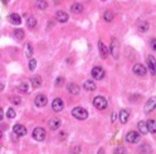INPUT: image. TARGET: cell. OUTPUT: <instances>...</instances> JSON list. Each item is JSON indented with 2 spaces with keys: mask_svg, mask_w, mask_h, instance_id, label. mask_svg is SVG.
Wrapping results in <instances>:
<instances>
[{
  "mask_svg": "<svg viewBox=\"0 0 156 154\" xmlns=\"http://www.w3.org/2000/svg\"><path fill=\"white\" fill-rule=\"evenodd\" d=\"M35 5H37V8L41 9V10H45L48 8V3L45 0H35Z\"/></svg>",
  "mask_w": 156,
  "mask_h": 154,
  "instance_id": "24",
  "label": "cell"
},
{
  "mask_svg": "<svg viewBox=\"0 0 156 154\" xmlns=\"http://www.w3.org/2000/svg\"><path fill=\"white\" fill-rule=\"evenodd\" d=\"M137 128H139V132H140L141 134H147V133H149L147 127H146V123H145V122H139Z\"/></svg>",
  "mask_w": 156,
  "mask_h": 154,
  "instance_id": "23",
  "label": "cell"
},
{
  "mask_svg": "<svg viewBox=\"0 0 156 154\" xmlns=\"http://www.w3.org/2000/svg\"><path fill=\"white\" fill-rule=\"evenodd\" d=\"M2 2H3L4 4H8V0H2Z\"/></svg>",
  "mask_w": 156,
  "mask_h": 154,
  "instance_id": "42",
  "label": "cell"
},
{
  "mask_svg": "<svg viewBox=\"0 0 156 154\" xmlns=\"http://www.w3.org/2000/svg\"><path fill=\"white\" fill-rule=\"evenodd\" d=\"M48 126H49V128L52 130H57V129H59L61 126H62V122L59 118H52L49 120V123H48Z\"/></svg>",
  "mask_w": 156,
  "mask_h": 154,
  "instance_id": "9",
  "label": "cell"
},
{
  "mask_svg": "<svg viewBox=\"0 0 156 154\" xmlns=\"http://www.w3.org/2000/svg\"><path fill=\"white\" fill-rule=\"evenodd\" d=\"M71 12L74 13V14H80V13H82V12H83V5L80 4V3H74V4H72V6H71Z\"/></svg>",
  "mask_w": 156,
  "mask_h": 154,
  "instance_id": "16",
  "label": "cell"
},
{
  "mask_svg": "<svg viewBox=\"0 0 156 154\" xmlns=\"http://www.w3.org/2000/svg\"><path fill=\"white\" fill-rule=\"evenodd\" d=\"M115 154H127V150H126L125 148H122V147H120V148H117L115 150Z\"/></svg>",
  "mask_w": 156,
  "mask_h": 154,
  "instance_id": "33",
  "label": "cell"
},
{
  "mask_svg": "<svg viewBox=\"0 0 156 154\" xmlns=\"http://www.w3.org/2000/svg\"><path fill=\"white\" fill-rule=\"evenodd\" d=\"M132 72H133L136 75H139V76H145V75H146V72H147V69H146L145 65H142V64H135L133 68H132Z\"/></svg>",
  "mask_w": 156,
  "mask_h": 154,
  "instance_id": "8",
  "label": "cell"
},
{
  "mask_svg": "<svg viewBox=\"0 0 156 154\" xmlns=\"http://www.w3.org/2000/svg\"><path fill=\"white\" fill-rule=\"evenodd\" d=\"M140 139H141V137H140V133L135 132V130L129 132L127 134H126V140H127L129 143H131V144L139 143V142H140Z\"/></svg>",
  "mask_w": 156,
  "mask_h": 154,
  "instance_id": "5",
  "label": "cell"
},
{
  "mask_svg": "<svg viewBox=\"0 0 156 154\" xmlns=\"http://www.w3.org/2000/svg\"><path fill=\"white\" fill-rule=\"evenodd\" d=\"M55 18H57V20L59 22V23H67L68 22V14L66 13V12H63V10H59L57 13V15H55Z\"/></svg>",
  "mask_w": 156,
  "mask_h": 154,
  "instance_id": "13",
  "label": "cell"
},
{
  "mask_svg": "<svg viewBox=\"0 0 156 154\" xmlns=\"http://www.w3.org/2000/svg\"><path fill=\"white\" fill-rule=\"evenodd\" d=\"M32 85H33V88H39V86L42 85V76L34 75L32 78Z\"/></svg>",
  "mask_w": 156,
  "mask_h": 154,
  "instance_id": "20",
  "label": "cell"
},
{
  "mask_svg": "<svg viewBox=\"0 0 156 154\" xmlns=\"http://www.w3.org/2000/svg\"><path fill=\"white\" fill-rule=\"evenodd\" d=\"M37 66V60L35 59H30V62H29V70H34Z\"/></svg>",
  "mask_w": 156,
  "mask_h": 154,
  "instance_id": "32",
  "label": "cell"
},
{
  "mask_svg": "<svg viewBox=\"0 0 156 154\" xmlns=\"http://www.w3.org/2000/svg\"><path fill=\"white\" fill-rule=\"evenodd\" d=\"M155 98H150L149 100H147V103H146V105H145V112L146 113H150V112H152L154 110V108H155Z\"/></svg>",
  "mask_w": 156,
  "mask_h": 154,
  "instance_id": "14",
  "label": "cell"
},
{
  "mask_svg": "<svg viewBox=\"0 0 156 154\" xmlns=\"http://www.w3.org/2000/svg\"><path fill=\"white\" fill-rule=\"evenodd\" d=\"M68 92H69L71 94L77 95L78 93H80V86H78L76 83H69L68 84Z\"/></svg>",
  "mask_w": 156,
  "mask_h": 154,
  "instance_id": "18",
  "label": "cell"
},
{
  "mask_svg": "<svg viewBox=\"0 0 156 154\" xmlns=\"http://www.w3.org/2000/svg\"><path fill=\"white\" fill-rule=\"evenodd\" d=\"M19 90H20V92H24V93H27L29 89H28V83H22L20 85H19Z\"/></svg>",
  "mask_w": 156,
  "mask_h": 154,
  "instance_id": "31",
  "label": "cell"
},
{
  "mask_svg": "<svg viewBox=\"0 0 156 154\" xmlns=\"http://www.w3.org/2000/svg\"><path fill=\"white\" fill-rule=\"evenodd\" d=\"M72 115L78 120H84V119L88 118V112H87L86 109H83V108H81V107H76L72 110Z\"/></svg>",
  "mask_w": 156,
  "mask_h": 154,
  "instance_id": "1",
  "label": "cell"
},
{
  "mask_svg": "<svg viewBox=\"0 0 156 154\" xmlns=\"http://www.w3.org/2000/svg\"><path fill=\"white\" fill-rule=\"evenodd\" d=\"M4 118V112H3V109L2 108H0V120H2Z\"/></svg>",
  "mask_w": 156,
  "mask_h": 154,
  "instance_id": "39",
  "label": "cell"
},
{
  "mask_svg": "<svg viewBox=\"0 0 156 154\" xmlns=\"http://www.w3.org/2000/svg\"><path fill=\"white\" fill-rule=\"evenodd\" d=\"M14 38H16V40H22L24 38V32L22 29H16V30H14Z\"/></svg>",
  "mask_w": 156,
  "mask_h": 154,
  "instance_id": "26",
  "label": "cell"
},
{
  "mask_svg": "<svg viewBox=\"0 0 156 154\" xmlns=\"http://www.w3.org/2000/svg\"><path fill=\"white\" fill-rule=\"evenodd\" d=\"M97 154H105V149L103 148H100V150H98V153Z\"/></svg>",
  "mask_w": 156,
  "mask_h": 154,
  "instance_id": "40",
  "label": "cell"
},
{
  "mask_svg": "<svg viewBox=\"0 0 156 154\" xmlns=\"http://www.w3.org/2000/svg\"><path fill=\"white\" fill-rule=\"evenodd\" d=\"M139 29L141 32H146L149 29V24L147 23H139Z\"/></svg>",
  "mask_w": 156,
  "mask_h": 154,
  "instance_id": "30",
  "label": "cell"
},
{
  "mask_svg": "<svg viewBox=\"0 0 156 154\" xmlns=\"http://www.w3.org/2000/svg\"><path fill=\"white\" fill-rule=\"evenodd\" d=\"M15 110L13 109V108H9L8 109V112H6V117L8 118H10V119H13V118H15Z\"/></svg>",
  "mask_w": 156,
  "mask_h": 154,
  "instance_id": "29",
  "label": "cell"
},
{
  "mask_svg": "<svg viewBox=\"0 0 156 154\" xmlns=\"http://www.w3.org/2000/svg\"><path fill=\"white\" fill-rule=\"evenodd\" d=\"M108 50L111 52V54H112V56L115 58V59H119V56H120V43H119V40L112 38L111 46L108 48Z\"/></svg>",
  "mask_w": 156,
  "mask_h": 154,
  "instance_id": "2",
  "label": "cell"
},
{
  "mask_svg": "<svg viewBox=\"0 0 156 154\" xmlns=\"http://www.w3.org/2000/svg\"><path fill=\"white\" fill-rule=\"evenodd\" d=\"M27 25H28L29 28H34V26L37 25V19H35L34 16H29L28 20H27Z\"/></svg>",
  "mask_w": 156,
  "mask_h": 154,
  "instance_id": "28",
  "label": "cell"
},
{
  "mask_svg": "<svg viewBox=\"0 0 156 154\" xmlns=\"http://www.w3.org/2000/svg\"><path fill=\"white\" fill-rule=\"evenodd\" d=\"M45 137H47V133H45V130L43 129V128H35L34 130H33V138L35 139V140H38V142H43L44 139H45Z\"/></svg>",
  "mask_w": 156,
  "mask_h": 154,
  "instance_id": "4",
  "label": "cell"
},
{
  "mask_svg": "<svg viewBox=\"0 0 156 154\" xmlns=\"http://www.w3.org/2000/svg\"><path fill=\"white\" fill-rule=\"evenodd\" d=\"M129 118H130V113H129V110H125V109H122L121 112H120V120H121V123H127V120H129Z\"/></svg>",
  "mask_w": 156,
  "mask_h": 154,
  "instance_id": "19",
  "label": "cell"
},
{
  "mask_svg": "<svg viewBox=\"0 0 156 154\" xmlns=\"http://www.w3.org/2000/svg\"><path fill=\"white\" fill-rule=\"evenodd\" d=\"M62 82H63V78H58L57 82H55V85H57V86H59V85L62 84Z\"/></svg>",
  "mask_w": 156,
  "mask_h": 154,
  "instance_id": "36",
  "label": "cell"
},
{
  "mask_svg": "<svg viewBox=\"0 0 156 154\" xmlns=\"http://www.w3.org/2000/svg\"><path fill=\"white\" fill-rule=\"evenodd\" d=\"M146 127H147V130L150 133H154L155 134V132H156V123H155V120L150 119L149 122H146Z\"/></svg>",
  "mask_w": 156,
  "mask_h": 154,
  "instance_id": "22",
  "label": "cell"
},
{
  "mask_svg": "<svg viewBox=\"0 0 156 154\" xmlns=\"http://www.w3.org/2000/svg\"><path fill=\"white\" fill-rule=\"evenodd\" d=\"M47 103H48V99H47V97L44 94H38L35 97V99H34V104H35V107H38V108L45 107Z\"/></svg>",
  "mask_w": 156,
  "mask_h": 154,
  "instance_id": "6",
  "label": "cell"
},
{
  "mask_svg": "<svg viewBox=\"0 0 156 154\" xmlns=\"http://www.w3.org/2000/svg\"><path fill=\"white\" fill-rule=\"evenodd\" d=\"M80 147H73V149H72V154H78L80 153Z\"/></svg>",
  "mask_w": 156,
  "mask_h": 154,
  "instance_id": "35",
  "label": "cell"
},
{
  "mask_svg": "<svg viewBox=\"0 0 156 154\" xmlns=\"http://www.w3.org/2000/svg\"><path fill=\"white\" fill-rule=\"evenodd\" d=\"M147 65H149V69L151 70V74L155 75V58L152 55L147 58Z\"/></svg>",
  "mask_w": 156,
  "mask_h": 154,
  "instance_id": "21",
  "label": "cell"
},
{
  "mask_svg": "<svg viewBox=\"0 0 156 154\" xmlns=\"http://www.w3.org/2000/svg\"><path fill=\"white\" fill-rule=\"evenodd\" d=\"M116 118H117V114H116V113H112V114H111V120H112V122H115V120H116Z\"/></svg>",
  "mask_w": 156,
  "mask_h": 154,
  "instance_id": "38",
  "label": "cell"
},
{
  "mask_svg": "<svg viewBox=\"0 0 156 154\" xmlns=\"http://www.w3.org/2000/svg\"><path fill=\"white\" fill-rule=\"evenodd\" d=\"M4 89V84H2V83H0V92H2Z\"/></svg>",
  "mask_w": 156,
  "mask_h": 154,
  "instance_id": "41",
  "label": "cell"
},
{
  "mask_svg": "<svg viewBox=\"0 0 156 154\" xmlns=\"http://www.w3.org/2000/svg\"><path fill=\"white\" fill-rule=\"evenodd\" d=\"M151 49H154V50L156 49V40H154V39L151 40Z\"/></svg>",
  "mask_w": 156,
  "mask_h": 154,
  "instance_id": "37",
  "label": "cell"
},
{
  "mask_svg": "<svg viewBox=\"0 0 156 154\" xmlns=\"http://www.w3.org/2000/svg\"><path fill=\"white\" fill-rule=\"evenodd\" d=\"M9 22H10L12 24H14V25H19L22 23V19L18 14H10L9 15Z\"/></svg>",
  "mask_w": 156,
  "mask_h": 154,
  "instance_id": "17",
  "label": "cell"
},
{
  "mask_svg": "<svg viewBox=\"0 0 156 154\" xmlns=\"http://www.w3.org/2000/svg\"><path fill=\"white\" fill-rule=\"evenodd\" d=\"M52 109L54 112H61L63 109V100L61 98H55L52 103Z\"/></svg>",
  "mask_w": 156,
  "mask_h": 154,
  "instance_id": "10",
  "label": "cell"
},
{
  "mask_svg": "<svg viewBox=\"0 0 156 154\" xmlns=\"http://www.w3.org/2000/svg\"><path fill=\"white\" fill-rule=\"evenodd\" d=\"M92 76L96 80H102L105 78V70L101 68V66H94L92 69Z\"/></svg>",
  "mask_w": 156,
  "mask_h": 154,
  "instance_id": "7",
  "label": "cell"
},
{
  "mask_svg": "<svg viewBox=\"0 0 156 154\" xmlns=\"http://www.w3.org/2000/svg\"><path fill=\"white\" fill-rule=\"evenodd\" d=\"M98 49H100V54H101V56L103 58V59H106V58L108 56V53H110L108 48H107L102 42H98Z\"/></svg>",
  "mask_w": 156,
  "mask_h": 154,
  "instance_id": "12",
  "label": "cell"
},
{
  "mask_svg": "<svg viewBox=\"0 0 156 154\" xmlns=\"http://www.w3.org/2000/svg\"><path fill=\"white\" fill-rule=\"evenodd\" d=\"M83 88L86 90H88V92H93V90H96L97 86H96V84H94L93 80H86L84 84H83Z\"/></svg>",
  "mask_w": 156,
  "mask_h": 154,
  "instance_id": "15",
  "label": "cell"
},
{
  "mask_svg": "<svg viewBox=\"0 0 156 154\" xmlns=\"http://www.w3.org/2000/svg\"><path fill=\"white\" fill-rule=\"evenodd\" d=\"M14 133L19 137H23L27 134V128L22 124H16V126H14Z\"/></svg>",
  "mask_w": 156,
  "mask_h": 154,
  "instance_id": "11",
  "label": "cell"
},
{
  "mask_svg": "<svg viewBox=\"0 0 156 154\" xmlns=\"http://www.w3.org/2000/svg\"><path fill=\"white\" fill-rule=\"evenodd\" d=\"M25 54L28 58H32V55H33V48H32L30 43H27V45H25Z\"/></svg>",
  "mask_w": 156,
  "mask_h": 154,
  "instance_id": "27",
  "label": "cell"
},
{
  "mask_svg": "<svg viewBox=\"0 0 156 154\" xmlns=\"http://www.w3.org/2000/svg\"><path fill=\"white\" fill-rule=\"evenodd\" d=\"M113 18H115V15H113L112 12H110V10L105 12V14H103V19H105L106 22H112V20H113Z\"/></svg>",
  "mask_w": 156,
  "mask_h": 154,
  "instance_id": "25",
  "label": "cell"
},
{
  "mask_svg": "<svg viewBox=\"0 0 156 154\" xmlns=\"http://www.w3.org/2000/svg\"><path fill=\"white\" fill-rule=\"evenodd\" d=\"M93 104H94V107L97 109H100V110H103L107 108V100L105 97H102V95H98V97H96L94 100H93Z\"/></svg>",
  "mask_w": 156,
  "mask_h": 154,
  "instance_id": "3",
  "label": "cell"
},
{
  "mask_svg": "<svg viewBox=\"0 0 156 154\" xmlns=\"http://www.w3.org/2000/svg\"><path fill=\"white\" fill-rule=\"evenodd\" d=\"M12 103H14V104H20V98L13 97V98H12Z\"/></svg>",
  "mask_w": 156,
  "mask_h": 154,
  "instance_id": "34",
  "label": "cell"
}]
</instances>
